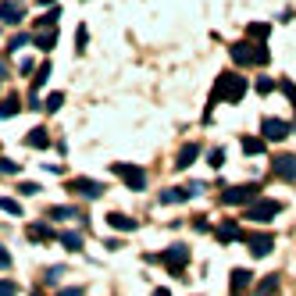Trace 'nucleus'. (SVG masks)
Returning a JSON list of instances; mask_svg holds the SVG:
<instances>
[{
    "instance_id": "2f4dec72",
    "label": "nucleus",
    "mask_w": 296,
    "mask_h": 296,
    "mask_svg": "<svg viewBox=\"0 0 296 296\" xmlns=\"http://www.w3.org/2000/svg\"><path fill=\"white\" fill-rule=\"evenodd\" d=\"M15 292H18L15 282H0V296H15Z\"/></svg>"
},
{
    "instance_id": "c85d7f7f",
    "label": "nucleus",
    "mask_w": 296,
    "mask_h": 296,
    "mask_svg": "<svg viewBox=\"0 0 296 296\" xmlns=\"http://www.w3.org/2000/svg\"><path fill=\"white\" fill-rule=\"evenodd\" d=\"M207 164H210V168H221V164H225V150H210V154H207Z\"/></svg>"
},
{
    "instance_id": "f3484780",
    "label": "nucleus",
    "mask_w": 296,
    "mask_h": 296,
    "mask_svg": "<svg viewBox=\"0 0 296 296\" xmlns=\"http://www.w3.org/2000/svg\"><path fill=\"white\" fill-rule=\"evenodd\" d=\"M29 146H36V150H47V146H50V136H47L43 129H32V132H29Z\"/></svg>"
},
{
    "instance_id": "a878e982",
    "label": "nucleus",
    "mask_w": 296,
    "mask_h": 296,
    "mask_svg": "<svg viewBox=\"0 0 296 296\" xmlns=\"http://www.w3.org/2000/svg\"><path fill=\"white\" fill-rule=\"evenodd\" d=\"M278 90H282V93H285V97L292 100V107H296V86H292L289 79H278Z\"/></svg>"
},
{
    "instance_id": "f704fd0d",
    "label": "nucleus",
    "mask_w": 296,
    "mask_h": 296,
    "mask_svg": "<svg viewBox=\"0 0 296 296\" xmlns=\"http://www.w3.org/2000/svg\"><path fill=\"white\" fill-rule=\"evenodd\" d=\"M0 268H11V253L4 246H0Z\"/></svg>"
},
{
    "instance_id": "6e6552de",
    "label": "nucleus",
    "mask_w": 296,
    "mask_h": 296,
    "mask_svg": "<svg viewBox=\"0 0 296 296\" xmlns=\"http://www.w3.org/2000/svg\"><path fill=\"white\" fill-rule=\"evenodd\" d=\"M289 129H292V125H289V121H282V118H264V125H261L264 139H271V143H282V139L289 136Z\"/></svg>"
},
{
    "instance_id": "e433bc0d",
    "label": "nucleus",
    "mask_w": 296,
    "mask_h": 296,
    "mask_svg": "<svg viewBox=\"0 0 296 296\" xmlns=\"http://www.w3.org/2000/svg\"><path fill=\"white\" fill-rule=\"evenodd\" d=\"M57 296H82V289H61Z\"/></svg>"
},
{
    "instance_id": "aec40b11",
    "label": "nucleus",
    "mask_w": 296,
    "mask_h": 296,
    "mask_svg": "<svg viewBox=\"0 0 296 296\" xmlns=\"http://www.w3.org/2000/svg\"><path fill=\"white\" fill-rule=\"evenodd\" d=\"M275 289H278V275H268V278L257 285V292H253V296H275Z\"/></svg>"
},
{
    "instance_id": "c756f323",
    "label": "nucleus",
    "mask_w": 296,
    "mask_h": 296,
    "mask_svg": "<svg viewBox=\"0 0 296 296\" xmlns=\"http://www.w3.org/2000/svg\"><path fill=\"white\" fill-rule=\"evenodd\" d=\"M0 210H8V214H22V207L15 200H8V196H0Z\"/></svg>"
},
{
    "instance_id": "a211bd4d",
    "label": "nucleus",
    "mask_w": 296,
    "mask_h": 296,
    "mask_svg": "<svg viewBox=\"0 0 296 296\" xmlns=\"http://www.w3.org/2000/svg\"><path fill=\"white\" fill-rule=\"evenodd\" d=\"M243 154H264V139H257V136H243Z\"/></svg>"
},
{
    "instance_id": "ddd939ff",
    "label": "nucleus",
    "mask_w": 296,
    "mask_h": 296,
    "mask_svg": "<svg viewBox=\"0 0 296 296\" xmlns=\"http://www.w3.org/2000/svg\"><path fill=\"white\" fill-rule=\"evenodd\" d=\"M214 236H218L221 243H236V239H243V232H239V225H236V221H221Z\"/></svg>"
},
{
    "instance_id": "2eb2a0df",
    "label": "nucleus",
    "mask_w": 296,
    "mask_h": 296,
    "mask_svg": "<svg viewBox=\"0 0 296 296\" xmlns=\"http://www.w3.org/2000/svg\"><path fill=\"white\" fill-rule=\"evenodd\" d=\"M189 196H196L189 186H186V189H164V193H161V203H179V200H189Z\"/></svg>"
},
{
    "instance_id": "423d86ee",
    "label": "nucleus",
    "mask_w": 296,
    "mask_h": 296,
    "mask_svg": "<svg viewBox=\"0 0 296 296\" xmlns=\"http://www.w3.org/2000/svg\"><path fill=\"white\" fill-rule=\"evenodd\" d=\"M257 193H261L257 182H250V186H232V189L221 193V203H253V200H257Z\"/></svg>"
},
{
    "instance_id": "f257e3e1",
    "label": "nucleus",
    "mask_w": 296,
    "mask_h": 296,
    "mask_svg": "<svg viewBox=\"0 0 296 296\" xmlns=\"http://www.w3.org/2000/svg\"><path fill=\"white\" fill-rule=\"evenodd\" d=\"M243 93H246V79L236 75V71H225V75H218V82H214V97H210V104H214L218 97L229 100V104H239Z\"/></svg>"
},
{
    "instance_id": "412c9836",
    "label": "nucleus",
    "mask_w": 296,
    "mask_h": 296,
    "mask_svg": "<svg viewBox=\"0 0 296 296\" xmlns=\"http://www.w3.org/2000/svg\"><path fill=\"white\" fill-rule=\"evenodd\" d=\"M54 43H57V32H54V29L36 36V47H39V50H54Z\"/></svg>"
},
{
    "instance_id": "58836bf2",
    "label": "nucleus",
    "mask_w": 296,
    "mask_h": 296,
    "mask_svg": "<svg viewBox=\"0 0 296 296\" xmlns=\"http://www.w3.org/2000/svg\"><path fill=\"white\" fill-rule=\"evenodd\" d=\"M43 4H54V0H43Z\"/></svg>"
},
{
    "instance_id": "7c9ffc66",
    "label": "nucleus",
    "mask_w": 296,
    "mask_h": 296,
    "mask_svg": "<svg viewBox=\"0 0 296 296\" xmlns=\"http://www.w3.org/2000/svg\"><path fill=\"white\" fill-rule=\"evenodd\" d=\"M0 172H8V175H15V172H18V164H15V161H8V157H0Z\"/></svg>"
},
{
    "instance_id": "9b49d317",
    "label": "nucleus",
    "mask_w": 296,
    "mask_h": 296,
    "mask_svg": "<svg viewBox=\"0 0 296 296\" xmlns=\"http://www.w3.org/2000/svg\"><path fill=\"white\" fill-rule=\"evenodd\" d=\"M68 189H71V193H82V196H90V200H97L100 193H107V189H104L100 182H93V179H71Z\"/></svg>"
},
{
    "instance_id": "6ab92c4d",
    "label": "nucleus",
    "mask_w": 296,
    "mask_h": 296,
    "mask_svg": "<svg viewBox=\"0 0 296 296\" xmlns=\"http://www.w3.org/2000/svg\"><path fill=\"white\" fill-rule=\"evenodd\" d=\"M29 239H36V243L54 239V229H50V225H29Z\"/></svg>"
},
{
    "instance_id": "cd10ccee",
    "label": "nucleus",
    "mask_w": 296,
    "mask_h": 296,
    "mask_svg": "<svg viewBox=\"0 0 296 296\" xmlns=\"http://www.w3.org/2000/svg\"><path fill=\"white\" fill-rule=\"evenodd\" d=\"M246 32H250L253 39H264V36H268V25H264V22H253V25H250Z\"/></svg>"
},
{
    "instance_id": "bb28decb",
    "label": "nucleus",
    "mask_w": 296,
    "mask_h": 296,
    "mask_svg": "<svg viewBox=\"0 0 296 296\" xmlns=\"http://www.w3.org/2000/svg\"><path fill=\"white\" fill-rule=\"evenodd\" d=\"M47 79H50V64H43V68L36 71V79H32V86H36V90H39V86H47Z\"/></svg>"
},
{
    "instance_id": "473e14b6",
    "label": "nucleus",
    "mask_w": 296,
    "mask_h": 296,
    "mask_svg": "<svg viewBox=\"0 0 296 296\" xmlns=\"http://www.w3.org/2000/svg\"><path fill=\"white\" fill-rule=\"evenodd\" d=\"M25 43H29V39H25V36H15V39H11V54H18V50H22Z\"/></svg>"
},
{
    "instance_id": "4be33fe9",
    "label": "nucleus",
    "mask_w": 296,
    "mask_h": 296,
    "mask_svg": "<svg viewBox=\"0 0 296 296\" xmlns=\"http://www.w3.org/2000/svg\"><path fill=\"white\" fill-rule=\"evenodd\" d=\"M47 218H79V221H82V214H79L75 207H50Z\"/></svg>"
},
{
    "instance_id": "ea45409f",
    "label": "nucleus",
    "mask_w": 296,
    "mask_h": 296,
    "mask_svg": "<svg viewBox=\"0 0 296 296\" xmlns=\"http://www.w3.org/2000/svg\"><path fill=\"white\" fill-rule=\"evenodd\" d=\"M32 296H43V292H32Z\"/></svg>"
},
{
    "instance_id": "4c0bfd02",
    "label": "nucleus",
    "mask_w": 296,
    "mask_h": 296,
    "mask_svg": "<svg viewBox=\"0 0 296 296\" xmlns=\"http://www.w3.org/2000/svg\"><path fill=\"white\" fill-rule=\"evenodd\" d=\"M154 296H172V292H168V289H154Z\"/></svg>"
},
{
    "instance_id": "39448f33",
    "label": "nucleus",
    "mask_w": 296,
    "mask_h": 296,
    "mask_svg": "<svg viewBox=\"0 0 296 296\" xmlns=\"http://www.w3.org/2000/svg\"><path fill=\"white\" fill-rule=\"evenodd\" d=\"M111 172L121 175L129 189H143V186H146V172H143V168H136V164H111Z\"/></svg>"
},
{
    "instance_id": "b1692460",
    "label": "nucleus",
    "mask_w": 296,
    "mask_h": 296,
    "mask_svg": "<svg viewBox=\"0 0 296 296\" xmlns=\"http://www.w3.org/2000/svg\"><path fill=\"white\" fill-rule=\"evenodd\" d=\"M18 104H22L18 97H8L4 104H0V118H11V114H18Z\"/></svg>"
},
{
    "instance_id": "7ed1b4c3",
    "label": "nucleus",
    "mask_w": 296,
    "mask_h": 296,
    "mask_svg": "<svg viewBox=\"0 0 296 296\" xmlns=\"http://www.w3.org/2000/svg\"><path fill=\"white\" fill-rule=\"evenodd\" d=\"M157 261H161L168 271H172L175 278H182V271H186V264H189V246H182V243H179V246H168Z\"/></svg>"
},
{
    "instance_id": "c9c22d12",
    "label": "nucleus",
    "mask_w": 296,
    "mask_h": 296,
    "mask_svg": "<svg viewBox=\"0 0 296 296\" xmlns=\"http://www.w3.org/2000/svg\"><path fill=\"white\" fill-rule=\"evenodd\" d=\"M18 193H39V186H36V182H22Z\"/></svg>"
},
{
    "instance_id": "f03ea898",
    "label": "nucleus",
    "mask_w": 296,
    "mask_h": 296,
    "mask_svg": "<svg viewBox=\"0 0 296 296\" xmlns=\"http://www.w3.org/2000/svg\"><path fill=\"white\" fill-rule=\"evenodd\" d=\"M268 47L264 43H236L232 47V61L236 64H268Z\"/></svg>"
},
{
    "instance_id": "20e7f679",
    "label": "nucleus",
    "mask_w": 296,
    "mask_h": 296,
    "mask_svg": "<svg viewBox=\"0 0 296 296\" xmlns=\"http://www.w3.org/2000/svg\"><path fill=\"white\" fill-rule=\"evenodd\" d=\"M243 243L250 246L253 257H268V253L275 250V236L271 232H243Z\"/></svg>"
},
{
    "instance_id": "1a4fd4ad",
    "label": "nucleus",
    "mask_w": 296,
    "mask_h": 296,
    "mask_svg": "<svg viewBox=\"0 0 296 296\" xmlns=\"http://www.w3.org/2000/svg\"><path fill=\"white\" fill-rule=\"evenodd\" d=\"M271 172H275L278 179L296 182V157H292V154H278V157L271 161Z\"/></svg>"
},
{
    "instance_id": "dca6fc26",
    "label": "nucleus",
    "mask_w": 296,
    "mask_h": 296,
    "mask_svg": "<svg viewBox=\"0 0 296 296\" xmlns=\"http://www.w3.org/2000/svg\"><path fill=\"white\" fill-rule=\"evenodd\" d=\"M107 225L118 229V232H132V229H136V221H132V218H125V214H107Z\"/></svg>"
},
{
    "instance_id": "f8f14e48",
    "label": "nucleus",
    "mask_w": 296,
    "mask_h": 296,
    "mask_svg": "<svg viewBox=\"0 0 296 296\" xmlns=\"http://www.w3.org/2000/svg\"><path fill=\"white\" fill-rule=\"evenodd\" d=\"M196 157H200V146H196V143H186V146L179 150V157H175V168H189Z\"/></svg>"
},
{
    "instance_id": "72a5a7b5",
    "label": "nucleus",
    "mask_w": 296,
    "mask_h": 296,
    "mask_svg": "<svg viewBox=\"0 0 296 296\" xmlns=\"http://www.w3.org/2000/svg\"><path fill=\"white\" fill-rule=\"evenodd\" d=\"M257 90H261V93H271V90H275V82H271V79H261V82H257Z\"/></svg>"
},
{
    "instance_id": "9d476101",
    "label": "nucleus",
    "mask_w": 296,
    "mask_h": 296,
    "mask_svg": "<svg viewBox=\"0 0 296 296\" xmlns=\"http://www.w3.org/2000/svg\"><path fill=\"white\" fill-rule=\"evenodd\" d=\"M0 22H11V25L25 22V4L22 0H4V4H0Z\"/></svg>"
},
{
    "instance_id": "0eeeda50",
    "label": "nucleus",
    "mask_w": 296,
    "mask_h": 296,
    "mask_svg": "<svg viewBox=\"0 0 296 296\" xmlns=\"http://www.w3.org/2000/svg\"><path fill=\"white\" fill-rule=\"evenodd\" d=\"M282 210V203L278 200H257L253 207H246V221H268V218H275Z\"/></svg>"
},
{
    "instance_id": "393cba45",
    "label": "nucleus",
    "mask_w": 296,
    "mask_h": 296,
    "mask_svg": "<svg viewBox=\"0 0 296 296\" xmlns=\"http://www.w3.org/2000/svg\"><path fill=\"white\" fill-rule=\"evenodd\" d=\"M61 104H64V93H50V97L43 100V111H57Z\"/></svg>"
},
{
    "instance_id": "4468645a",
    "label": "nucleus",
    "mask_w": 296,
    "mask_h": 296,
    "mask_svg": "<svg viewBox=\"0 0 296 296\" xmlns=\"http://www.w3.org/2000/svg\"><path fill=\"white\" fill-rule=\"evenodd\" d=\"M250 282H253V275H250L246 268H236V271H232V292H236V296H239L243 289H250Z\"/></svg>"
},
{
    "instance_id": "5701e85b",
    "label": "nucleus",
    "mask_w": 296,
    "mask_h": 296,
    "mask_svg": "<svg viewBox=\"0 0 296 296\" xmlns=\"http://www.w3.org/2000/svg\"><path fill=\"white\" fill-rule=\"evenodd\" d=\"M57 239H61L68 250H82V232H61Z\"/></svg>"
}]
</instances>
